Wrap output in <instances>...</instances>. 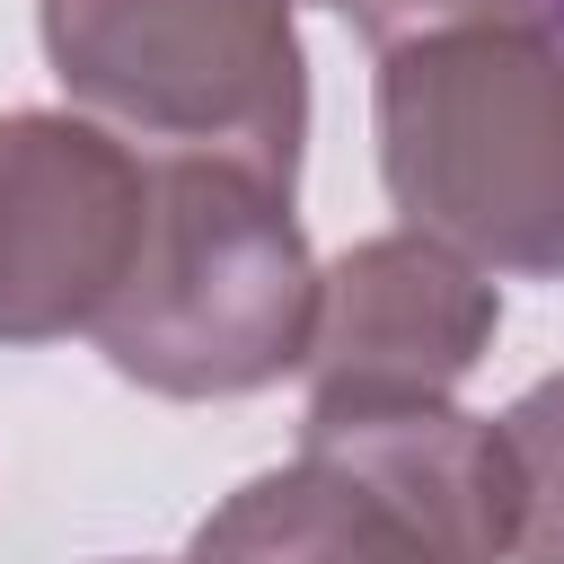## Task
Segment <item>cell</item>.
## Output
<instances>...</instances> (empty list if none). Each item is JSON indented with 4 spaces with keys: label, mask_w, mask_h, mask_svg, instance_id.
<instances>
[{
    "label": "cell",
    "mask_w": 564,
    "mask_h": 564,
    "mask_svg": "<svg viewBox=\"0 0 564 564\" xmlns=\"http://www.w3.org/2000/svg\"><path fill=\"white\" fill-rule=\"evenodd\" d=\"M379 176L476 273L564 282V35L441 26L379 53Z\"/></svg>",
    "instance_id": "6da1fadb"
},
{
    "label": "cell",
    "mask_w": 564,
    "mask_h": 564,
    "mask_svg": "<svg viewBox=\"0 0 564 564\" xmlns=\"http://www.w3.org/2000/svg\"><path fill=\"white\" fill-rule=\"evenodd\" d=\"M317 282L291 194L220 159H150V238L97 352L150 397H256L308 361Z\"/></svg>",
    "instance_id": "7a4b0ae2"
},
{
    "label": "cell",
    "mask_w": 564,
    "mask_h": 564,
    "mask_svg": "<svg viewBox=\"0 0 564 564\" xmlns=\"http://www.w3.org/2000/svg\"><path fill=\"white\" fill-rule=\"evenodd\" d=\"M53 79L88 123L150 141L159 159H220L300 185L308 70L291 0H35Z\"/></svg>",
    "instance_id": "3957f363"
},
{
    "label": "cell",
    "mask_w": 564,
    "mask_h": 564,
    "mask_svg": "<svg viewBox=\"0 0 564 564\" xmlns=\"http://www.w3.org/2000/svg\"><path fill=\"white\" fill-rule=\"evenodd\" d=\"M150 238V159L88 115H0V344L97 335Z\"/></svg>",
    "instance_id": "277c9868"
},
{
    "label": "cell",
    "mask_w": 564,
    "mask_h": 564,
    "mask_svg": "<svg viewBox=\"0 0 564 564\" xmlns=\"http://www.w3.org/2000/svg\"><path fill=\"white\" fill-rule=\"evenodd\" d=\"M502 326L494 282L423 238L388 229L326 264L317 282V335H308V414H361V405H432L449 397Z\"/></svg>",
    "instance_id": "5b68a950"
},
{
    "label": "cell",
    "mask_w": 564,
    "mask_h": 564,
    "mask_svg": "<svg viewBox=\"0 0 564 564\" xmlns=\"http://www.w3.org/2000/svg\"><path fill=\"white\" fill-rule=\"evenodd\" d=\"M300 449L344 467L352 485H370L449 564H511L520 485H511L502 423L458 414L449 397H432V405H361V414H308Z\"/></svg>",
    "instance_id": "8992f818"
},
{
    "label": "cell",
    "mask_w": 564,
    "mask_h": 564,
    "mask_svg": "<svg viewBox=\"0 0 564 564\" xmlns=\"http://www.w3.org/2000/svg\"><path fill=\"white\" fill-rule=\"evenodd\" d=\"M185 564H449L414 520H397L370 485L326 458H291L247 476L185 546Z\"/></svg>",
    "instance_id": "52a82bcc"
},
{
    "label": "cell",
    "mask_w": 564,
    "mask_h": 564,
    "mask_svg": "<svg viewBox=\"0 0 564 564\" xmlns=\"http://www.w3.org/2000/svg\"><path fill=\"white\" fill-rule=\"evenodd\" d=\"M511 485H520V529H511V564H564V370L538 379L511 414Z\"/></svg>",
    "instance_id": "ba28073f"
},
{
    "label": "cell",
    "mask_w": 564,
    "mask_h": 564,
    "mask_svg": "<svg viewBox=\"0 0 564 564\" xmlns=\"http://www.w3.org/2000/svg\"><path fill=\"white\" fill-rule=\"evenodd\" d=\"M352 26L379 53L414 44V35H441V26H538V35H564V0H352Z\"/></svg>",
    "instance_id": "9c48e42d"
},
{
    "label": "cell",
    "mask_w": 564,
    "mask_h": 564,
    "mask_svg": "<svg viewBox=\"0 0 564 564\" xmlns=\"http://www.w3.org/2000/svg\"><path fill=\"white\" fill-rule=\"evenodd\" d=\"M317 9H344V18H352V0H317Z\"/></svg>",
    "instance_id": "30bf717a"
}]
</instances>
